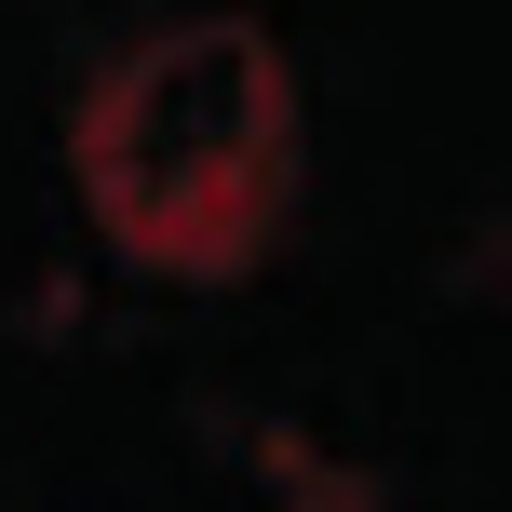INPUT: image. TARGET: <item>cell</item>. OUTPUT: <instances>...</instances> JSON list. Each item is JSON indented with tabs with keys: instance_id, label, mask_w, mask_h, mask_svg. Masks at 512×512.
<instances>
[{
	"instance_id": "1",
	"label": "cell",
	"mask_w": 512,
	"mask_h": 512,
	"mask_svg": "<svg viewBox=\"0 0 512 512\" xmlns=\"http://www.w3.org/2000/svg\"><path fill=\"white\" fill-rule=\"evenodd\" d=\"M81 176H95L108 230L135 256H189V270L243 256L270 189H283V68H270V41H243V27L149 41L95 95V122H81Z\"/></svg>"
}]
</instances>
